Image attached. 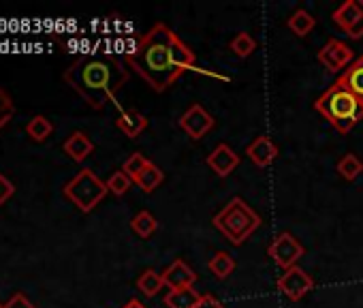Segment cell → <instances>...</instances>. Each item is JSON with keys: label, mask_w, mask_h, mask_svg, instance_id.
Wrapping results in <instances>:
<instances>
[{"label": "cell", "mask_w": 363, "mask_h": 308, "mask_svg": "<svg viewBox=\"0 0 363 308\" xmlns=\"http://www.w3.org/2000/svg\"><path fill=\"white\" fill-rule=\"evenodd\" d=\"M5 308H37L24 293H16V295H11V299L5 304Z\"/></svg>", "instance_id": "f546056e"}, {"label": "cell", "mask_w": 363, "mask_h": 308, "mask_svg": "<svg viewBox=\"0 0 363 308\" xmlns=\"http://www.w3.org/2000/svg\"><path fill=\"white\" fill-rule=\"evenodd\" d=\"M212 225L233 246H242L263 225V221L242 197H233L218 214H214Z\"/></svg>", "instance_id": "277c9868"}, {"label": "cell", "mask_w": 363, "mask_h": 308, "mask_svg": "<svg viewBox=\"0 0 363 308\" xmlns=\"http://www.w3.org/2000/svg\"><path fill=\"white\" fill-rule=\"evenodd\" d=\"M337 84L344 86V88L350 90L357 99L363 101V56L354 58V62L340 75Z\"/></svg>", "instance_id": "2e32d148"}, {"label": "cell", "mask_w": 363, "mask_h": 308, "mask_svg": "<svg viewBox=\"0 0 363 308\" xmlns=\"http://www.w3.org/2000/svg\"><path fill=\"white\" fill-rule=\"evenodd\" d=\"M26 133L33 141L41 143L45 141L52 133H54V124L50 122V118H45L43 114H37L30 118V122L26 124Z\"/></svg>", "instance_id": "44dd1931"}, {"label": "cell", "mask_w": 363, "mask_h": 308, "mask_svg": "<svg viewBox=\"0 0 363 308\" xmlns=\"http://www.w3.org/2000/svg\"><path fill=\"white\" fill-rule=\"evenodd\" d=\"M197 308H225V304L212 293H201V299H199Z\"/></svg>", "instance_id": "4dcf8cb0"}, {"label": "cell", "mask_w": 363, "mask_h": 308, "mask_svg": "<svg viewBox=\"0 0 363 308\" xmlns=\"http://www.w3.org/2000/svg\"><path fill=\"white\" fill-rule=\"evenodd\" d=\"M126 62L137 71L152 90L164 92L171 88L182 73L199 71L195 54L167 24H156L137 43L133 52L126 54Z\"/></svg>", "instance_id": "6da1fadb"}, {"label": "cell", "mask_w": 363, "mask_h": 308, "mask_svg": "<svg viewBox=\"0 0 363 308\" xmlns=\"http://www.w3.org/2000/svg\"><path fill=\"white\" fill-rule=\"evenodd\" d=\"M363 16V0H346L344 5H340L333 11V22L337 28H342L344 33H350L354 28V24L361 20Z\"/></svg>", "instance_id": "4fadbf2b"}, {"label": "cell", "mask_w": 363, "mask_h": 308, "mask_svg": "<svg viewBox=\"0 0 363 308\" xmlns=\"http://www.w3.org/2000/svg\"><path fill=\"white\" fill-rule=\"evenodd\" d=\"M65 197L82 212H92L109 193L107 182H103L92 170H79L62 189Z\"/></svg>", "instance_id": "5b68a950"}, {"label": "cell", "mask_w": 363, "mask_h": 308, "mask_svg": "<svg viewBox=\"0 0 363 308\" xmlns=\"http://www.w3.org/2000/svg\"><path fill=\"white\" fill-rule=\"evenodd\" d=\"M16 193V185L5 176V174H0V206H5Z\"/></svg>", "instance_id": "f1b7e54d"}, {"label": "cell", "mask_w": 363, "mask_h": 308, "mask_svg": "<svg viewBox=\"0 0 363 308\" xmlns=\"http://www.w3.org/2000/svg\"><path fill=\"white\" fill-rule=\"evenodd\" d=\"M65 82L92 109H103L128 82V71L113 56H82L65 71Z\"/></svg>", "instance_id": "7a4b0ae2"}, {"label": "cell", "mask_w": 363, "mask_h": 308, "mask_svg": "<svg viewBox=\"0 0 363 308\" xmlns=\"http://www.w3.org/2000/svg\"><path fill=\"white\" fill-rule=\"evenodd\" d=\"M214 124H216L214 116L210 111H206L199 103L191 105L179 118V128L184 131L191 139H195V141L203 139L214 128Z\"/></svg>", "instance_id": "ba28073f"}, {"label": "cell", "mask_w": 363, "mask_h": 308, "mask_svg": "<svg viewBox=\"0 0 363 308\" xmlns=\"http://www.w3.org/2000/svg\"><path fill=\"white\" fill-rule=\"evenodd\" d=\"M130 229L135 236H139L141 240H147L156 229H158V221L147 212V210H141L133 221H130Z\"/></svg>", "instance_id": "cb8c5ba5"}, {"label": "cell", "mask_w": 363, "mask_h": 308, "mask_svg": "<svg viewBox=\"0 0 363 308\" xmlns=\"http://www.w3.org/2000/svg\"><path fill=\"white\" fill-rule=\"evenodd\" d=\"M337 174L346 180V182H352L357 180L361 174H363V161L357 157V154H344V157L337 161Z\"/></svg>", "instance_id": "7402d4cb"}, {"label": "cell", "mask_w": 363, "mask_h": 308, "mask_svg": "<svg viewBox=\"0 0 363 308\" xmlns=\"http://www.w3.org/2000/svg\"><path fill=\"white\" fill-rule=\"evenodd\" d=\"M346 35H348V39H354V41L363 37V16H361V20L354 24V28H352L350 33H346Z\"/></svg>", "instance_id": "1f68e13d"}, {"label": "cell", "mask_w": 363, "mask_h": 308, "mask_svg": "<svg viewBox=\"0 0 363 308\" xmlns=\"http://www.w3.org/2000/svg\"><path fill=\"white\" fill-rule=\"evenodd\" d=\"M231 52L238 56V58H248L255 50H257V41L248 35V33H238L233 37V41L229 43Z\"/></svg>", "instance_id": "d4e9b609"}, {"label": "cell", "mask_w": 363, "mask_h": 308, "mask_svg": "<svg viewBox=\"0 0 363 308\" xmlns=\"http://www.w3.org/2000/svg\"><path fill=\"white\" fill-rule=\"evenodd\" d=\"M116 126L128 137V139H137L145 128H147V118L135 109H124L118 120H116Z\"/></svg>", "instance_id": "9a60e30c"}, {"label": "cell", "mask_w": 363, "mask_h": 308, "mask_svg": "<svg viewBox=\"0 0 363 308\" xmlns=\"http://www.w3.org/2000/svg\"><path fill=\"white\" fill-rule=\"evenodd\" d=\"M164 287V280H162V274L147 268L141 272V276L137 278V289L145 295V297H154L160 289Z\"/></svg>", "instance_id": "ffe728a7"}, {"label": "cell", "mask_w": 363, "mask_h": 308, "mask_svg": "<svg viewBox=\"0 0 363 308\" xmlns=\"http://www.w3.org/2000/svg\"><path fill=\"white\" fill-rule=\"evenodd\" d=\"M208 268H210V272H212L216 278L225 280V278H229V276L233 274V270H235V259H233L229 253L218 251V253L210 259Z\"/></svg>", "instance_id": "603a6c76"}, {"label": "cell", "mask_w": 363, "mask_h": 308, "mask_svg": "<svg viewBox=\"0 0 363 308\" xmlns=\"http://www.w3.org/2000/svg\"><path fill=\"white\" fill-rule=\"evenodd\" d=\"M199 299H201V293L195 291V287L175 289L164 295V306L167 308H197Z\"/></svg>", "instance_id": "e0dca14e"}, {"label": "cell", "mask_w": 363, "mask_h": 308, "mask_svg": "<svg viewBox=\"0 0 363 308\" xmlns=\"http://www.w3.org/2000/svg\"><path fill=\"white\" fill-rule=\"evenodd\" d=\"M0 308H5V304H0Z\"/></svg>", "instance_id": "836d02e7"}, {"label": "cell", "mask_w": 363, "mask_h": 308, "mask_svg": "<svg viewBox=\"0 0 363 308\" xmlns=\"http://www.w3.org/2000/svg\"><path fill=\"white\" fill-rule=\"evenodd\" d=\"M162 180H164L162 170H160L156 163L147 161V165H145V167L141 170V174L135 178V185H137L143 193H152V191H156V189L162 185Z\"/></svg>", "instance_id": "ac0fdd59"}, {"label": "cell", "mask_w": 363, "mask_h": 308, "mask_svg": "<svg viewBox=\"0 0 363 308\" xmlns=\"http://www.w3.org/2000/svg\"><path fill=\"white\" fill-rule=\"evenodd\" d=\"M13 116H16V103H13V99H11V94L7 90L0 88V131L9 124V120Z\"/></svg>", "instance_id": "4316f807"}, {"label": "cell", "mask_w": 363, "mask_h": 308, "mask_svg": "<svg viewBox=\"0 0 363 308\" xmlns=\"http://www.w3.org/2000/svg\"><path fill=\"white\" fill-rule=\"evenodd\" d=\"M318 62L327 71L340 73V71H346L354 62V52L346 43H342L337 39H329L327 45L318 52Z\"/></svg>", "instance_id": "9c48e42d"}, {"label": "cell", "mask_w": 363, "mask_h": 308, "mask_svg": "<svg viewBox=\"0 0 363 308\" xmlns=\"http://www.w3.org/2000/svg\"><path fill=\"white\" fill-rule=\"evenodd\" d=\"M122 308H145V306H143V304H141L139 299H130V302H126V304H124Z\"/></svg>", "instance_id": "d6a6232c"}, {"label": "cell", "mask_w": 363, "mask_h": 308, "mask_svg": "<svg viewBox=\"0 0 363 308\" xmlns=\"http://www.w3.org/2000/svg\"><path fill=\"white\" fill-rule=\"evenodd\" d=\"M133 187V178H128L122 170L120 172H113L107 180V189L109 193H113L116 197H122L128 193V189Z\"/></svg>", "instance_id": "484cf974"}, {"label": "cell", "mask_w": 363, "mask_h": 308, "mask_svg": "<svg viewBox=\"0 0 363 308\" xmlns=\"http://www.w3.org/2000/svg\"><path fill=\"white\" fill-rule=\"evenodd\" d=\"M314 109L342 135H346L363 116V101L357 99L350 90L340 86L337 82L331 84L314 103Z\"/></svg>", "instance_id": "3957f363"}, {"label": "cell", "mask_w": 363, "mask_h": 308, "mask_svg": "<svg viewBox=\"0 0 363 308\" xmlns=\"http://www.w3.org/2000/svg\"><path fill=\"white\" fill-rule=\"evenodd\" d=\"M246 154H248V159H250L257 167L265 170V167H269V165L276 161V157H278V145H276L267 135H261V137H257V139L246 148Z\"/></svg>", "instance_id": "7c38bea8"}, {"label": "cell", "mask_w": 363, "mask_h": 308, "mask_svg": "<svg viewBox=\"0 0 363 308\" xmlns=\"http://www.w3.org/2000/svg\"><path fill=\"white\" fill-rule=\"evenodd\" d=\"M276 287L291 302H299L306 293L314 289V278L303 268L293 265L291 270H284V274L276 280Z\"/></svg>", "instance_id": "52a82bcc"}, {"label": "cell", "mask_w": 363, "mask_h": 308, "mask_svg": "<svg viewBox=\"0 0 363 308\" xmlns=\"http://www.w3.org/2000/svg\"><path fill=\"white\" fill-rule=\"evenodd\" d=\"M62 150H65V154H69V157H71L75 163H84V161L90 157V154H92L94 143H92V139H90L86 133L75 131V133H71V135L67 137V141L62 143Z\"/></svg>", "instance_id": "5bb4252c"}, {"label": "cell", "mask_w": 363, "mask_h": 308, "mask_svg": "<svg viewBox=\"0 0 363 308\" xmlns=\"http://www.w3.org/2000/svg\"><path fill=\"white\" fill-rule=\"evenodd\" d=\"M286 26H289V31H291L295 37H308V35L314 31V26H316V18H314L310 11H306V9H297V11L289 18Z\"/></svg>", "instance_id": "d6986e66"}, {"label": "cell", "mask_w": 363, "mask_h": 308, "mask_svg": "<svg viewBox=\"0 0 363 308\" xmlns=\"http://www.w3.org/2000/svg\"><path fill=\"white\" fill-rule=\"evenodd\" d=\"M303 253H306L303 244L289 231H282L280 236H276L267 248V255L272 257V261L282 270H291L293 265H297Z\"/></svg>", "instance_id": "8992f818"}, {"label": "cell", "mask_w": 363, "mask_h": 308, "mask_svg": "<svg viewBox=\"0 0 363 308\" xmlns=\"http://www.w3.org/2000/svg\"><path fill=\"white\" fill-rule=\"evenodd\" d=\"M162 280H164V287H169L171 291H175V289H189V287H193L197 282V274H195V270L186 261L175 259L162 272Z\"/></svg>", "instance_id": "8fae6325"}, {"label": "cell", "mask_w": 363, "mask_h": 308, "mask_svg": "<svg viewBox=\"0 0 363 308\" xmlns=\"http://www.w3.org/2000/svg\"><path fill=\"white\" fill-rule=\"evenodd\" d=\"M208 165L218 178L231 176V172L240 165V154L229 145V143H218L210 154H208Z\"/></svg>", "instance_id": "30bf717a"}, {"label": "cell", "mask_w": 363, "mask_h": 308, "mask_svg": "<svg viewBox=\"0 0 363 308\" xmlns=\"http://www.w3.org/2000/svg\"><path fill=\"white\" fill-rule=\"evenodd\" d=\"M147 165V159L143 157L141 152H133L130 157L124 161V165H122V172L128 176V178H133V182H135V178L141 174V170Z\"/></svg>", "instance_id": "83f0119b"}]
</instances>
